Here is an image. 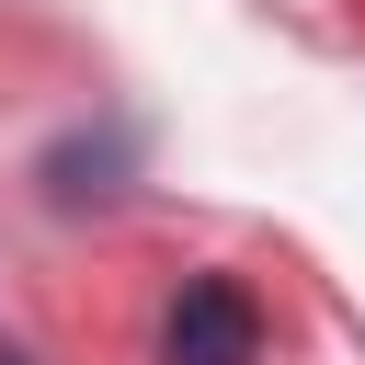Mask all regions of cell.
Wrapping results in <instances>:
<instances>
[{
	"instance_id": "cell-1",
	"label": "cell",
	"mask_w": 365,
	"mask_h": 365,
	"mask_svg": "<svg viewBox=\"0 0 365 365\" xmlns=\"http://www.w3.org/2000/svg\"><path fill=\"white\" fill-rule=\"evenodd\" d=\"M160 354H171V365H251V354H262V319H251V297H240L228 274H194V285L171 297Z\"/></svg>"
},
{
	"instance_id": "cell-2",
	"label": "cell",
	"mask_w": 365,
	"mask_h": 365,
	"mask_svg": "<svg viewBox=\"0 0 365 365\" xmlns=\"http://www.w3.org/2000/svg\"><path fill=\"white\" fill-rule=\"evenodd\" d=\"M0 365H23V354H11V342H0Z\"/></svg>"
}]
</instances>
